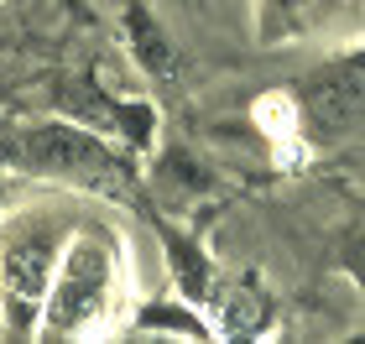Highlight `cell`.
<instances>
[{"instance_id": "obj_1", "label": "cell", "mask_w": 365, "mask_h": 344, "mask_svg": "<svg viewBox=\"0 0 365 344\" xmlns=\"http://www.w3.org/2000/svg\"><path fill=\"white\" fill-rule=\"evenodd\" d=\"M303 110H308L313 130H324V136L350 130L360 120V110H365V73L360 68H329L319 78H308Z\"/></svg>"}, {"instance_id": "obj_2", "label": "cell", "mask_w": 365, "mask_h": 344, "mask_svg": "<svg viewBox=\"0 0 365 344\" xmlns=\"http://www.w3.org/2000/svg\"><path fill=\"white\" fill-rule=\"evenodd\" d=\"M26 157L42 162V167H105V152H99V141H89L84 130H68V125H42L26 136Z\"/></svg>"}, {"instance_id": "obj_3", "label": "cell", "mask_w": 365, "mask_h": 344, "mask_svg": "<svg viewBox=\"0 0 365 344\" xmlns=\"http://www.w3.org/2000/svg\"><path fill=\"white\" fill-rule=\"evenodd\" d=\"M99 292H105V256L94 251V245H84L78 251V266H73V276L63 282V292H58V308H53V318H58V329H68V323H78L89 313V308L99 303Z\"/></svg>"}, {"instance_id": "obj_4", "label": "cell", "mask_w": 365, "mask_h": 344, "mask_svg": "<svg viewBox=\"0 0 365 344\" xmlns=\"http://www.w3.org/2000/svg\"><path fill=\"white\" fill-rule=\"evenodd\" d=\"M47 261H53V245H47L42 235L37 240H16L6 251V287L16 292V298H31V292H42L47 282Z\"/></svg>"}, {"instance_id": "obj_5", "label": "cell", "mask_w": 365, "mask_h": 344, "mask_svg": "<svg viewBox=\"0 0 365 344\" xmlns=\"http://www.w3.org/2000/svg\"><path fill=\"white\" fill-rule=\"evenodd\" d=\"M130 37H136V53H141L146 68H157V73H173V68H178L168 37L157 31V21H152L146 11H130Z\"/></svg>"}, {"instance_id": "obj_6", "label": "cell", "mask_w": 365, "mask_h": 344, "mask_svg": "<svg viewBox=\"0 0 365 344\" xmlns=\"http://www.w3.org/2000/svg\"><path fill=\"white\" fill-rule=\"evenodd\" d=\"M220 318H225V329H230V334H256V329H261V318H267V308H261V298H256L251 287H235V292H225Z\"/></svg>"}, {"instance_id": "obj_7", "label": "cell", "mask_w": 365, "mask_h": 344, "mask_svg": "<svg viewBox=\"0 0 365 344\" xmlns=\"http://www.w3.org/2000/svg\"><path fill=\"white\" fill-rule=\"evenodd\" d=\"M63 105H73L78 115H89V120H110V115H115L89 84H63Z\"/></svg>"}, {"instance_id": "obj_8", "label": "cell", "mask_w": 365, "mask_h": 344, "mask_svg": "<svg viewBox=\"0 0 365 344\" xmlns=\"http://www.w3.org/2000/svg\"><path fill=\"white\" fill-rule=\"evenodd\" d=\"M115 115H120V125L130 130V141L152 136V110H146V105H125V110H115Z\"/></svg>"}, {"instance_id": "obj_9", "label": "cell", "mask_w": 365, "mask_h": 344, "mask_svg": "<svg viewBox=\"0 0 365 344\" xmlns=\"http://www.w3.org/2000/svg\"><path fill=\"white\" fill-rule=\"evenodd\" d=\"M146 323H157V329H182V334H198V323H193V318H182V313H173V308H157V313H146Z\"/></svg>"}]
</instances>
